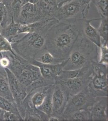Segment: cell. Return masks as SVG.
I'll list each match as a JSON object with an SVG mask.
<instances>
[{"label": "cell", "mask_w": 108, "mask_h": 121, "mask_svg": "<svg viewBox=\"0 0 108 121\" xmlns=\"http://www.w3.org/2000/svg\"><path fill=\"white\" fill-rule=\"evenodd\" d=\"M92 73L73 78H56L55 83H58L61 84L65 89L69 96H72L78 93L87 87L88 80Z\"/></svg>", "instance_id": "cell-10"}, {"label": "cell", "mask_w": 108, "mask_h": 121, "mask_svg": "<svg viewBox=\"0 0 108 121\" xmlns=\"http://www.w3.org/2000/svg\"><path fill=\"white\" fill-rule=\"evenodd\" d=\"M7 72L9 84L14 101L19 105L27 95V88L19 81L11 71L8 68H4Z\"/></svg>", "instance_id": "cell-11"}, {"label": "cell", "mask_w": 108, "mask_h": 121, "mask_svg": "<svg viewBox=\"0 0 108 121\" xmlns=\"http://www.w3.org/2000/svg\"><path fill=\"white\" fill-rule=\"evenodd\" d=\"M0 96L14 102L10 90L8 80L5 69L0 66Z\"/></svg>", "instance_id": "cell-17"}, {"label": "cell", "mask_w": 108, "mask_h": 121, "mask_svg": "<svg viewBox=\"0 0 108 121\" xmlns=\"http://www.w3.org/2000/svg\"><path fill=\"white\" fill-rule=\"evenodd\" d=\"M93 72L88 80L87 88L95 97H108V65L92 63Z\"/></svg>", "instance_id": "cell-5"}, {"label": "cell", "mask_w": 108, "mask_h": 121, "mask_svg": "<svg viewBox=\"0 0 108 121\" xmlns=\"http://www.w3.org/2000/svg\"><path fill=\"white\" fill-rule=\"evenodd\" d=\"M108 97H99L89 108L90 120L108 121Z\"/></svg>", "instance_id": "cell-13"}, {"label": "cell", "mask_w": 108, "mask_h": 121, "mask_svg": "<svg viewBox=\"0 0 108 121\" xmlns=\"http://www.w3.org/2000/svg\"><path fill=\"white\" fill-rule=\"evenodd\" d=\"M100 18H108V0H92Z\"/></svg>", "instance_id": "cell-23"}, {"label": "cell", "mask_w": 108, "mask_h": 121, "mask_svg": "<svg viewBox=\"0 0 108 121\" xmlns=\"http://www.w3.org/2000/svg\"><path fill=\"white\" fill-rule=\"evenodd\" d=\"M99 47L82 33L77 39L67 58L63 70H74L99 62Z\"/></svg>", "instance_id": "cell-3"}, {"label": "cell", "mask_w": 108, "mask_h": 121, "mask_svg": "<svg viewBox=\"0 0 108 121\" xmlns=\"http://www.w3.org/2000/svg\"><path fill=\"white\" fill-rule=\"evenodd\" d=\"M40 0H27V2L32 4H36L39 2Z\"/></svg>", "instance_id": "cell-33"}, {"label": "cell", "mask_w": 108, "mask_h": 121, "mask_svg": "<svg viewBox=\"0 0 108 121\" xmlns=\"http://www.w3.org/2000/svg\"><path fill=\"white\" fill-rule=\"evenodd\" d=\"M90 8V4L82 6L76 0H71L58 8L55 18L58 21L86 19Z\"/></svg>", "instance_id": "cell-6"}, {"label": "cell", "mask_w": 108, "mask_h": 121, "mask_svg": "<svg viewBox=\"0 0 108 121\" xmlns=\"http://www.w3.org/2000/svg\"><path fill=\"white\" fill-rule=\"evenodd\" d=\"M63 120L88 121L90 120L89 110H82L71 113L63 117Z\"/></svg>", "instance_id": "cell-20"}, {"label": "cell", "mask_w": 108, "mask_h": 121, "mask_svg": "<svg viewBox=\"0 0 108 121\" xmlns=\"http://www.w3.org/2000/svg\"><path fill=\"white\" fill-rule=\"evenodd\" d=\"M19 24L12 20L8 25L0 29V35L8 40L11 43L17 37Z\"/></svg>", "instance_id": "cell-16"}, {"label": "cell", "mask_w": 108, "mask_h": 121, "mask_svg": "<svg viewBox=\"0 0 108 121\" xmlns=\"http://www.w3.org/2000/svg\"><path fill=\"white\" fill-rule=\"evenodd\" d=\"M58 8L60 7L64 3L69 1V0H56Z\"/></svg>", "instance_id": "cell-31"}, {"label": "cell", "mask_w": 108, "mask_h": 121, "mask_svg": "<svg viewBox=\"0 0 108 121\" xmlns=\"http://www.w3.org/2000/svg\"><path fill=\"white\" fill-rule=\"evenodd\" d=\"M0 108L7 112H11L21 116L17 106L15 102H12L0 96Z\"/></svg>", "instance_id": "cell-21"}, {"label": "cell", "mask_w": 108, "mask_h": 121, "mask_svg": "<svg viewBox=\"0 0 108 121\" xmlns=\"http://www.w3.org/2000/svg\"><path fill=\"white\" fill-rule=\"evenodd\" d=\"M70 0H69V1H70Z\"/></svg>", "instance_id": "cell-35"}, {"label": "cell", "mask_w": 108, "mask_h": 121, "mask_svg": "<svg viewBox=\"0 0 108 121\" xmlns=\"http://www.w3.org/2000/svg\"><path fill=\"white\" fill-rule=\"evenodd\" d=\"M0 52H11L15 53L13 49L11 43L1 35H0Z\"/></svg>", "instance_id": "cell-26"}, {"label": "cell", "mask_w": 108, "mask_h": 121, "mask_svg": "<svg viewBox=\"0 0 108 121\" xmlns=\"http://www.w3.org/2000/svg\"><path fill=\"white\" fill-rule=\"evenodd\" d=\"M3 120L6 121H20L23 120L21 116L11 112H4L3 115Z\"/></svg>", "instance_id": "cell-27"}, {"label": "cell", "mask_w": 108, "mask_h": 121, "mask_svg": "<svg viewBox=\"0 0 108 121\" xmlns=\"http://www.w3.org/2000/svg\"><path fill=\"white\" fill-rule=\"evenodd\" d=\"M43 0L50 5L54 7L58 8L56 0Z\"/></svg>", "instance_id": "cell-29"}, {"label": "cell", "mask_w": 108, "mask_h": 121, "mask_svg": "<svg viewBox=\"0 0 108 121\" xmlns=\"http://www.w3.org/2000/svg\"><path fill=\"white\" fill-rule=\"evenodd\" d=\"M34 60L43 64L52 65L61 63L66 59L56 58L45 49L39 52Z\"/></svg>", "instance_id": "cell-18"}, {"label": "cell", "mask_w": 108, "mask_h": 121, "mask_svg": "<svg viewBox=\"0 0 108 121\" xmlns=\"http://www.w3.org/2000/svg\"><path fill=\"white\" fill-rule=\"evenodd\" d=\"M92 72L93 67L92 64L80 69L74 70H62L56 78L60 79L73 78L91 73Z\"/></svg>", "instance_id": "cell-15"}, {"label": "cell", "mask_w": 108, "mask_h": 121, "mask_svg": "<svg viewBox=\"0 0 108 121\" xmlns=\"http://www.w3.org/2000/svg\"><path fill=\"white\" fill-rule=\"evenodd\" d=\"M67 59L61 63L56 64H45L33 60L30 63L37 66L40 69L42 77L45 80H48L55 83L56 78L63 70V68L67 62Z\"/></svg>", "instance_id": "cell-12"}, {"label": "cell", "mask_w": 108, "mask_h": 121, "mask_svg": "<svg viewBox=\"0 0 108 121\" xmlns=\"http://www.w3.org/2000/svg\"><path fill=\"white\" fill-rule=\"evenodd\" d=\"M96 98L90 93L87 87L78 93L69 96L62 116L63 120V117L71 113L88 109L96 102Z\"/></svg>", "instance_id": "cell-7"}, {"label": "cell", "mask_w": 108, "mask_h": 121, "mask_svg": "<svg viewBox=\"0 0 108 121\" xmlns=\"http://www.w3.org/2000/svg\"><path fill=\"white\" fill-rule=\"evenodd\" d=\"M86 19L58 21L47 34L46 49L56 58L67 59L79 36L83 33Z\"/></svg>", "instance_id": "cell-1"}, {"label": "cell", "mask_w": 108, "mask_h": 121, "mask_svg": "<svg viewBox=\"0 0 108 121\" xmlns=\"http://www.w3.org/2000/svg\"><path fill=\"white\" fill-rule=\"evenodd\" d=\"M81 5L84 6L90 4L92 0H76Z\"/></svg>", "instance_id": "cell-30"}, {"label": "cell", "mask_w": 108, "mask_h": 121, "mask_svg": "<svg viewBox=\"0 0 108 121\" xmlns=\"http://www.w3.org/2000/svg\"><path fill=\"white\" fill-rule=\"evenodd\" d=\"M69 95L64 87L58 83L54 84L52 92V113L51 116L56 117L63 120L62 116L68 100Z\"/></svg>", "instance_id": "cell-8"}, {"label": "cell", "mask_w": 108, "mask_h": 121, "mask_svg": "<svg viewBox=\"0 0 108 121\" xmlns=\"http://www.w3.org/2000/svg\"><path fill=\"white\" fill-rule=\"evenodd\" d=\"M2 56H3V55H2V52H0V59H1L2 57Z\"/></svg>", "instance_id": "cell-34"}, {"label": "cell", "mask_w": 108, "mask_h": 121, "mask_svg": "<svg viewBox=\"0 0 108 121\" xmlns=\"http://www.w3.org/2000/svg\"><path fill=\"white\" fill-rule=\"evenodd\" d=\"M5 111L0 108V120H3V115Z\"/></svg>", "instance_id": "cell-32"}, {"label": "cell", "mask_w": 108, "mask_h": 121, "mask_svg": "<svg viewBox=\"0 0 108 121\" xmlns=\"http://www.w3.org/2000/svg\"><path fill=\"white\" fill-rule=\"evenodd\" d=\"M13 20L5 5L0 2V29L8 25Z\"/></svg>", "instance_id": "cell-22"}, {"label": "cell", "mask_w": 108, "mask_h": 121, "mask_svg": "<svg viewBox=\"0 0 108 121\" xmlns=\"http://www.w3.org/2000/svg\"><path fill=\"white\" fill-rule=\"evenodd\" d=\"M43 20H45L37 5L27 2L21 9L17 23L28 24Z\"/></svg>", "instance_id": "cell-9"}, {"label": "cell", "mask_w": 108, "mask_h": 121, "mask_svg": "<svg viewBox=\"0 0 108 121\" xmlns=\"http://www.w3.org/2000/svg\"><path fill=\"white\" fill-rule=\"evenodd\" d=\"M1 52L3 56L0 60V66L4 68H7L10 64V60L7 55Z\"/></svg>", "instance_id": "cell-28"}, {"label": "cell", "mask_w": 108, "mask_h": 121, "mask_svg": "<svg viewBox=\"0 0 108 121\" xmlns=\"http://www.w3.org/2000/svg\"><path fill=\"white\" fill-rule=\"evenodd\" d=\"M54 85L52 89L48 92L45 97L43 103L37 109L43 112L47 115L51 117L52 113L53 106L52 102V92L53 89Z\"/></svg>", "instance_id": "cell-19"}, {"label": "cell", "mask_w": 108, "mask_h": 121, "mask_svg": "<svg viewBox=\"0 0 108 121\" xmlns=\"http://www.w3.org/2000/svg\"><path fill=\"white\" fill-rule=\"evenodd\" d=\"M100 18L85 20L82 28V33L85 37L99 48L101 44V38L96 28L91 24L92 21L99 20Z\"/></svg>", "instance_id": "cell-14"}, {"label": "cell", "mask_w": 108, "mask_h": 121, "mask_svg": "<svg viewBox=\"0 0 108 121\" xmlns=\"http://www.w3.org/2000/svg\"><path fill=\"white\" fill-rule=\"evenodd\" d=\"M108 42L101 40V44L99 48L100 55L99 63L108 65Z\"/></svg>", "instance_id": "cell-25"}, {"label": "cell", "mask_w": 108, "mask_h": 121, "mask_svg": "<svg viewBox=\"0 0 108 121\" xmlns=\"http://www.w3.org/2000/svg\"><path fill=\"white\" fill-rule=\"evenodd\" d=\"M51 28L27 33L22 39L16 40L11 43L14 52L30 63L39 52L46 49V36Z\"/></svg>", "instance_id": "cell-4"}, {"label": "cell", "mask_w": 108, "mask_h": 121, "mask_svg": "<svg viewBox=\"0 0 108 121\" xmlns=\"http://www.w3.org/2000/svg\"><path fill=\"white\" fill-rule=\"evenodd\" d=\"M100 18V23L97 31L101 40L108 42V18Z\"/></svg>", "instance_id": "cell-24"}, {"label": "cell", "mask_w": 108, "mask_h": 121, "mask_svg": "<svg viewBox=\"0 0 108 121\" xmlns=\"http://www.w3.org/2000/svg\"><path fill=\"white\" fill-rule=\"evenodd\" d=\"M8 57L10 64L7 68L27 88V95L45 82L39 68L11 52H2Z\"/></svg>", "instance_id": "cell-2"}]
</instances>
